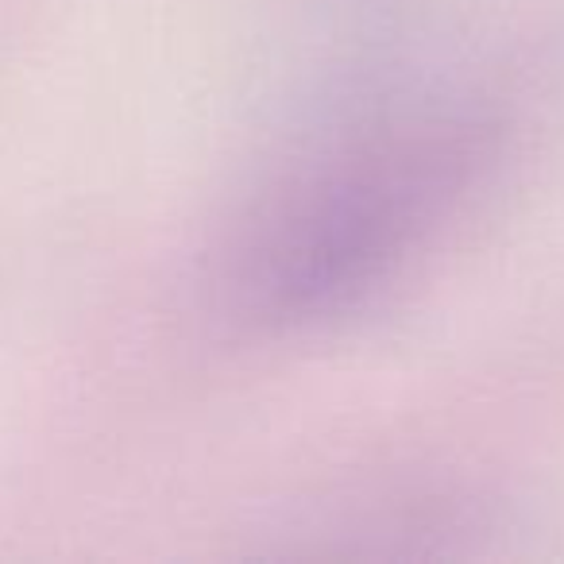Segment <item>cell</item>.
<instances>
[{"instance_id": "1", "label": "cell", "mask_w": 564, "mask_h": 564, "mask_svg": "<svg viewBox=\"0 0 564 564\" xmlns=\"http://www.w3.org/2000/svg\"><path fill=\"white\" fill-rule=\"evenodd\" d=\"M502 117L476 97H383L302 143L240 209L225 243L228 310L299 329L376 294L495 163Z\"/></svg>"}]
</instances>
